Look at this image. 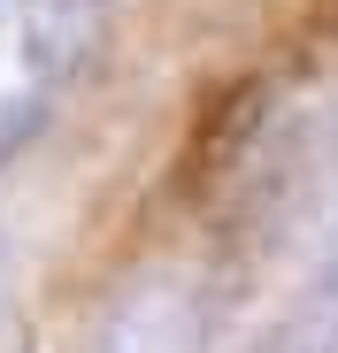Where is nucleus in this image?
Masks as SVG:
<instances>
[{
  "label": "nucleus",
  "instance_id": "nucleus-2",
  "mask_svg": "<svg viewBox=\"0 0 338 353\" xmlns=\"http://www.w3.org/2000/svg\"><path fill=\"white\" fill-rule=\"evenodd\" d=\"M277 353H338V192H330V223H323V246H315V276H308V300L285 323Z\"/></svg>",
  "mask_w": 338,
  "mask_h": 353
},
{
  "label": "nucleus",
  "instance_id": "nucleus-3",
  "mask_svg": "<svg viewBox=\"0 0 338 353\" xmlns=\"http://www.w3.org/2000/svg\"><path fill=\"white\" fill-rule=\"evenodd\" d=\"M0 353H23V345H16V323H8V315H0Z\"/></svg>",
  "mask_w": 338,
  "mask_h": 353
},
{
  "label": "nucleus",
  "instance_id": "nucleus-1",
  "mask_svg": "<svg viewBox=\"0 0 338 353\" xmlns=\"http://www.w3.org/2000/svg\"><path fill=\"white\" fill-rule=\"evenodd\" d=\"M108 39V0H0V169L46 123L62 92L92 70Z\"/></svg>",
  "mask_w": 338,
  "mask_h": 353
}]
</instances>
